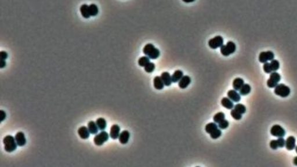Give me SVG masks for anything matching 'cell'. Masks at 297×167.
Segmentation results:
<instances>
[{
  "mask_svg": "<svg viewBox=\"0 0 297 167\" xmlns=\"http://www.w3.org/2000/svg\"><path fill=\"white\" fill-rule=\"evenodd\" d=\"M236 50V45L232 41H228L226 45H223L220 47V51L222 55L228 56L234 53Z\"/></svg>",
  "mask_w": 297,
  "mask_h": 167,
  "instance_id": "cell-4",
  "label": "cell"
},
{
  "mask_svg": "<svg viewBox=\"0 0 297 167\" xmlns=\"http://www.w3.org/2000/svg\"><path fill=\"white\" fill-rule=\"evenodd\" d=\"M6 66L5 60H1V63H0V68L3 69Z\"/></svg>",
  "mask_w": 297,
  "mask_h": 167,
  "instance_id": "cell-41",
  "label": "cell"
},
{
  "mask_svg": "<svg viewBox=\"0 0 297 167\" xmlns=\"http://www.w3.org/2000/svg\"><path fill=\"white\" fill-rule=\"evenodd\" d=\"M5 150L7 152L11 153L15 151L17 148V143L15 138L11 135H7L3 139Z\"/></svg>",
  "mask_w": 297,
  "mask_h": 167,
  "instance_id": "cell-2",
  "label": "cell"
},
{
  "mask_svg": "<svg viewBox=\"0 0 297 167\" xmlns=\"http://www.w3.org/2000/svg\"><path fill=\"white\" fill-rule=\"evenodd\" d=\"M129 137H130L129 132L128 131H123L120 134L119 137H118V139H119V142L121 144L125 145L128 142Z\"/></svg>",
  "mask_w": 297,
  "mask_h": 167,
  "instance_id": "cell-16",
  "label": "cell"
},
{
  "mask_svg": "<svg viewBox=\"0 0 297 167\" xmlns=\"http://www.w3.org/2000/svg\"><path fill=\"white\" fill-rule=\"evenodd\" d=\"M296 139L294 136H290L288 137L286 141L285 146L288 150H292L295 148Z\"/></svg>",
  "mask_w": 297,
  "mask_h": 167,
  "instance_id": "cell-13",
  "label": "cell"
},
{
  "mask_svg": "<svg viewBox=\"0 0 297 167\" xmlns=\"http://www.w3.org/2000/svg\"><path fill=\"white\" fill-rule=\"evenodd\" d=\"M182 1L186 3H190L194 2L195 0H182Z\"/></svg>",
  "mask_w": 297,
  "mask_h": 167,
  "instance_id": "cell-42",
  "label": "cell"
},
{
  "mask_svg": "<svg viewBox=\"0 0 297 167\" xmlns=\"http://www.w3.org/2000/svg\"><path fill=\"white\" fill-rule=\"evenodd\" d=\"M230 115L236 120H240L242 118V114L236 111L235 109H232L231 110Z\"/></svg>",
  "mask_w": 297,
  "mask_h": 167,
  "instance_id": "cell-33",
  "label": "cell"
},
{
  "mask_svg": "<svg viewBox=\"0 0 297 167\" xmlns=\"http://www.w3.org/2000/svg\"><path fill=\"white\" fill-rule=\"evenodd\" d=\"M191 83V79L188 75H183V77L180 80L178 86L181 89L186 88Z\"/></svg>",
  "mask_w": 297,
  "mask_h": 167,
  "instance_id": "cell-15",
  "label": "cell"
},
{
  "mask_svg": "<svg viewBox=\"0 0 297 167\" xmlns=\"http://www.w3.org/2000/svg\"><path fill=\"white\" fill-rule=\"evenodd\" d=\"M221 104L222 106L227 109H232L234 108V104L233 101L231 100L229 98H223L221 100Z\"/></svg>",
  "mask_w": 297,
  "mask_h": 167,
  "instance_id": "cell-18",
  "label": "cell"
},
{
  "mask_svg": "<svg viewBox=\"0 0 297 167\" xmlns=\"http://www.w3.org/2000/svg\"><path fill=\"white\" fill-rule=\"evenodd\" d=\"M143 53L151 59H156L160 55V51L152 44H147L143 49Z\"/></svg>",
  "mask_w": 297,
  "mask_h": 167,
  "instance_id": "cell-1",
  "label": "cell"
},
{
  "mask_svg": "<svg viewBox=\"0 0 297 167\" xmlns=\"http://www.w3.org/2000/svg\"><path fill=\"white\" fill-rule=\"evenodd\" d=\"M277 143H278V145H279V147H283L285 146V143H286V141L284 139L283 137H280V138H279L277 139Z\"/></svg>",
  "mask_w": 297,
  "mask_h": 167,
  "instance_id": "cell-37",
  "label": "cell"
},
{
  "mask_svg": "<svg viewBox=\"0 0 297 167\" xmlns=\"http://www.w3.org/2000/svg\"><path fill=\"white\" fill-rule=\"evenodd\" d=\"M155 69V65L154 63L150 62L148 63L145 67V71L148 73H152Z\"/></svg>",
  "mask_w": 297,
  "mask_h": 167,
  "instance_id": "cell-34",
  "label": "cell"
},
{
  "mask_svg": "<svg viewBox=\"0 0 297 167\" xmlns=\"http://www.w3.org/2000/svg\"><path fill=\"white\" fill-rule=\"evenodd\" d=\"M96 124L99 129L102 131L105 130L107 126L106 121L105 120V118H98L96 121Z\"/></svg>",
  "mask_w": 297,
  "mask_h": 167,
  "instance_id": "cell-24",
  "label": "cell"
},
{
  "mask_svg": "<svg viewBox=\"0 0 297 167\" xmlns=\"http://www.w3.org/2000/svg\"><path fill=\"white\" fill-rule=\"evenodd\" d=\"M78 134L80 137L82 139H87L90 138V132L89 131L88 128L85 126L81 127L78 129Z\"/></svg>",
  "mask_w": 297,
  "mask_h": 167,
  "instance_id": "cell-14",
  "label": "cell"
},
{
  "mask_svg": "<svg viewBox=\"0 0 297 167\" xmlns=\"http://www.w3.org/2000/svg\"><path fill=\"white\" fill-rule=\"evenodd\" d=\"M270 65H271L272 71H276L280 68V63L277 60L273 59L271 61Z\"/></svg>",
  "mask_w": 297,
  "mask_h": 167,
  "instance_id": "cell-31",
  "label": "cell"
},
{
  "mask_svg": "<svg viewBox=\"0 0 297 167\" xmlns=\"http://www.w3.org/2000/svg\"><path fill=\"white\" fill-rule=\"evenodd\" d=\"M271 133L275 137H284L286 135V131L280 125H274L271 129Z\"/></svg>",
  "mask_w": 297,
  "mask_h": 167,
  "instance_id": "cell-9",
  "label": "cell"
},
{
  "mask_svg": "<svg viewBox=\"0 0 297 167\" xmlns=\"http://www.w3.org/2000/svg\"><path fill=\"white\" fill-rule=\"evenodd\" d=\"M270 147L273 150L277 149L278 147H279V145H278V143H277V140H272V141H271V142H270Z\"/></svg>",
  "mask_w": 297,
  "mask_h": 167,
  "instance_id": "cell-38",
  "label": "cell"
},
{
  "mask_svg": "<svg viewBox=\"0 0 297 167\" xmlns=\"http://www.w3.org/2000/svg\"><path fill=\"white\" fill-rule=\"evenodd\" d=\"M88 129L89 131H90V133L93 134V135L97 134V133L99 131L98 130L99 128H98L96 123L94 122L93 121H91L88 123Z\"/></svg>",
  "mask_w": 297,
  "mask_h": 167,
  "instance_id": "cell-23",
  "label": "cell"
},
{
  "mask_svg": "<svg viewBox=\"0 0 297 167\" xmlns=\"http://www.w3.org/2000/svg\"><path fill=\"white\" fill-rule=\"evenodd\" d=\"M275 54L271 51L262 52L259 55V61L262 63H265L274 59Z\"/></svg>",
  "mask_w": 297,
  "mask_h": 167,
  "instance_id": "cell-8",
  "label": "cell"
},
{
  "mask_svg": "<svg viewBox=\"0 0 297 167\" xmlns=\"http://www.w3.org/2000/svg\"><path fill=\"white\" fill-rule=\"evenodd\" d=\"M89 11H90L91 17H95L98 14L99 12L98 7L96 5L94 4H91V5H89Z\"/></svg>",
  "mask_w": 297,
  "mask_h": 167,
  "instance_id": "cell-28",
  "label": "cell"
},
{
  "mask_svg": "<svg viewBox=\"0 0 297 167\" xmlns=\"http://www.w3.org/2000/svg\"><path fill=\"white\" fill-rule=\"evenodd\" d=\"M225 119V115L223 112H219L215 114L213 117L214 121L215 123L219 124L222 121Z\"/></svg>",
  "mask_w": 297,
  "mask_h": 167,
  "instance_id": "cell-27",
  "label": "cell"
},
{
  "mask_svg": "<svg viewBox=\"0 0 297 167\" xmlns=\"http://www.w3.org/2000/svg\"><path fill=\"white\" fill-rule=\"evenodd\" d=\"M120 128L117 124H114L112 126L110 131V136L113 139H116L118 138L120 136Z\"/></svg>",
  "mask_w": 297,
  "mask_h": 167,
  "instance_id": "cell-11",
  "label": "cell"
},
{
  "mask_svg": "<svg viewBox=\"0 0 297 167\" xmlns=\"http://www.w3.org/2000/svg\"><path fill=\"white\" fill-rule=\"evenodd\" d=\"M227 95L228 97L234 102H239L241 100L240 94L234 89L229 90L228 92Z\"/></svg>",
  "mask_w": 297,
  "mask_h": 167,
  "instance_id": "cell-10",
  "label": "cell"
},
{
  "mask_svg": "<svg viewBox=\"0 0 297 167\" xmlns=\"http://www.w3.org/2000/svg\"><path fill=\"white\" fill-rule=\"evenodd\" d=\"M80 11L82 17L85 19L90 18L91 15L89 11V6L86 4H83L80 7Z\"/></svg>",
  "mask_w": 297,
  "mask_h": 167,
  "instance_id": "cell-20",
  "label": "cell"
},
{
  "mask_svg": "<svg viewBox=\"0 0 297 167\" xmlns=\"http://www.w3.org/2000/svg\"><path fill=\"white\" fill-rule=\"evenodd\" d=\"M221 135H222L221 130L220 129L217 128L210 133V136L212 139H216L220 137Z\"/></svg>",
  "mask_w": 297,
  "mask_h": 167,
  "instance_id": "cell-32",
  "label": "cell"
},
{
  "mask_svg": "<svg viewBox=\"0 0 297 167\" xmlns=\"http://www.w3.org/2000/svg\"><path fill=\"white\" fill-rule=\"evenodd\" d=\"M161 78L166 86H168L171 85V83L172 82V79H171V76L168 72H167V71L163 72L161 75Z\"/></svg>",
  "mask_w": 297,
  "mask_h": 167,
  "instance_id": "cell-17",
  "label": "cell"
},
{
  "mask_svg": "<svg viewBox=\"0 0 297 167\" xmlns=\"http://www.w3.org/2000/svg\"><path fill=\"white\" fill-rule=\"evenodd\" d=\"M263 71L266 73H268V74H271L272 71V70L271 69V65H270V63H268V62H266V63H265L263 64Z\"/></svg>",
  "mask_w": 297,
  "mask_h": 167,
  "instance_id": "cell-36",
  "label": "cell"
},
{
  "mask_svg": "<svg viewBox=\"0 0 297 167\" xmlns=\"http://www.w3.org/2000/svg\"><path fill=\"white\" fill-rule=\"evenodd\" d=\"M251 90V86L248 84H244L243 86L239 90V94L240 95L245 96L249 94Z\"/></svg>",
  "mask_w": 297,
  "mask_h": 167,
  "instance_id": "cell-25",
  "label": "cell"
},
{
  "mask_svg": "<svg viewBox=\"0 0 297 167\" xmlns=\"http://www.w3.org/2000/svg\"><path fill=\"white\" fill-rule=\"evenodd\" d=\"M0 115H1V122H3L6 118V113L4 110H0Z\"/></svg>",
  "mask_w": 297,
  "mask_h": 167,
  "instance_id": "cell-40",
  "label": "cell"
},
{
  "mask_svg": "<svg viewBox=\"0 0 297 167\" xmlns=\"http://www.w3.org/2000/svg\"><path fill=\"white\" fill-rule=\"evenodd\" d=\"M281 80V76L279 73L273 71L271 73L270 77L267 81V86L270 88H275Z\"/></svg>",
  "mask_w": 297,
  "mask_h": 167,
  "instance_id": "cell-5",
  "label": "cell"
},
{
  "mask_svg": "<svg viewBox=\"0 0 297 167\" xmlns=\"http://www.w3.org/2000/svg\"><path fill=\"white\" fill-rule=\"evenodd\" d=\"M109 135L107 132L102 131L101 132L96 135L94 139V143L96 146H102L104 143L108 141Z\"/></svg>",
  "mask_w": 297,
  "mask_h": 167,
  "instance_id": "cell-6",
  "label": "cell"
},
{
  "mask_svg": "<svg viewBox=\"0 0 297 167\" xmlns=\"http://www.w3.org/2000/svg\"><path fill=\"white\" fill-rule=\"evenodd\" d=\"M229 121L225 119L219 123L218 127L221 129H226L229 127Z\"/></svg>",
  "mask_w": 297,
  "mask_h": 167,
  "instance_id": "cell-35",
  "label": "cell"
},
{
  "mask_svg": "<svg viewBox=\"0 0 297 167\" xmlns=\"http://www.w3.org/2000/svg\"><path fill=\"white\" fill-rule=\"evenodd\" d=\"M295 151H296V153H297V146H295Z\"/></svg>",
  "mask_w": 297,
  "mask_h": 167,
  "instance_id": "cell-44",
  "label": "cell"
},
{
  "mask_svg": "<svg viewBox=\"0 0 297 167\" xmlns=\"http://www.w3.org/2000/svg\"><path fill=\"white\" fill-rule=\"evenodd\" d=\"M148 63H150V58L147 56H142L138 60V65L141 67H145Z\"/></svg>",
  "mask_w": 297,
  "mask_h": 167,
  "instance_id": "cell-29",
  "label": "cell"
},
{
  "mask_svg": "<svg viewBox=\"0 0 297 167\" xmlns=\"http://www.w3.org/2000/svg\"><path fill=\"white\" fill-rule=\"evenodd\" d=\"M293 163H294V164L295 165L297 166V156H296V157H295L294 158V160H293Z\"/></svg>",
  "mask_w": 297,
  "mask_h": 167,
  "instance_id": "cell-43",
  "label": "cell"
},
{
  "mask_svg": "<svg viewBox=\"0 0 297 167\" xmlns=\"http://www.w3.org/2000/svg\"><path fill=\"white\" fill-rule=\"evenodd\" d=\"M291 93L290 88L284 84H278L275 89V94L281 98H287Z\"/></svg>",
  "mask_w": 297,
  "mask_h": 167,
  "instance_id": "cell-3",
  "label": "cell"
},
{
  "mask_svg": "<svg viewBox=\"0 0 297 167\" xmlns=\"http://www.w3.org/2000/svg\"><path fill=\"white\" fill-rule=\"evenodd\" d=\"M234 109H235L236 111L239 112L242 114H244L246 112V106L243 104H241V103L237 104L234 106Z\"/></svg>",
  "mask_w": 297,
  "mask_h": 167,
  "instance_id": "cell-30",
  "label": "cell"
},
{
  "mask_svg": "<svg viewBox=\"0 0 297 167\" xmlns=\"http://www.w3.org/2000/svg\"><path fill=\"white\" fill-rule=\"evenodd\" d=\"M218 128V125H216V123H215V122L210 123L207 124L205 125V130L207 133L210 134L211 132H213L214 130H215Z\"/></svg>",
  "mask_w": 297,
  "mask_h": 167,
  "instance_id": "cell-26",
  "label": "cell"
},
{
  "mask_svg": "<svg viewBox=\"0 0 297 167\" xmlns=\"http://www.w3.org/2000/svg\"><path fill=\"white\" fill-rule=\"evenodd\" d=\"M183 71L180 70H177L172 75V76H171L172 81L173 83L179 82L180 80L183 77Z\"/></svg>",
  "mask_w": 297,
  "mask_h": 167,
  "instance_id": "cell-21",
  "label": "cell"
},
{
  "mask_svg": "<svg viewBox=\"0 0 297 167\" xmlns=\"http://www.w3.org/2000/svg\"><path fill=\"white\" fill-rule=\"evenodd\" d=\"M15 141L17 143L18 146H23L26 145V139L25 138V136H24V134L23 132H18L16 134L15 136Z\"/></svg>",
  "mask_w": 297,
  "mask_h": 167,
  "instance_id": "cell-12",
  "label": "cell"
},
{
  "mask_svg": "<svg viewBox=\"0 0 297 167\" xmlns=\"http://www.w3.org/2000/svg\"><path fill=\"white\" fill-rule=\"evenodd\" d=\"M224 45V38L220 36H217L210 39L209 41V47L213 50L220 48Z\"/></svg>",
  "mask_w": 297,
  "mask_h": 167,
  "instance_id": "cell-7",
  "label": "cell"
},
{
  "mask_svg": "<svg viewBox=\"0 0 297 167\" xmlns=\"http://www.w3.org/2000/svg\"><path fill=\"white\" fill-rule=\"evenodd\" d=\"M244 84V81L241 78H236L233 81V87L236 90H239Z\"/></svg>",
  "mask_w": 297,
  "mask_h": 167,
  "instance_id": "cell-22",
  "label": "cell"
},
{
  "mask_svg": "<svg viewBox=\"0 0 297 167\" xmlns=\"http://www.w3.org/2000/svg\"><path fill=\"white\" fill-rule=\"evenodd\" d=\"M8 53L5 51H1L0 52V57H1V60H5L8 57Z\"/></svg>",
  "mask_w": 297,
  "mask_h": 167,
  "instance_id": "cell-39",
  "label": "cell"
},
{
  "mask_svg": "<svg viewBox=\"0 0 297 167\" xmlns=\"http://www.w3.org/2000/svg\"><path fill=\"white\" fill-rule=\"evenodd\" d=\"M153 84L154 87L158 90H161L164 87V84L163 83L161 77L156 76L154 78L153 80Z\"/></svg>",
  "mask_w": 297,
  "mask_h": 167,
  "instance_id": "cell-19",
  "label": "cell"
}]
</instances>
